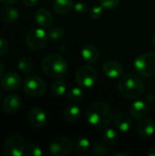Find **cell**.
<instances>
[{
    "instance_id": "obj_8",
    "label": "cell",
    "mask_w": 155,
    "mask_h": 156,
    "mask_svg": "<svg viewBox=\"0 0 155 156\" xmlns=\"http://www.w3.org/2000/svg\"><path fill=\"white\" fill-rule=\"evenodd\" d=\"M76 80L82 88H91L97 81V71L91 66H81L77 69Z\"/></svg>"
},
{
    "instance_id": "obj_28",
    "label": "cell",
    "mask_w": 155,
    "mask_h": 156,
    "mask_svg": "<svg viewBox=\"0 0 155 156\" xmlns=\"http://www.w3.org/2000/svg\"><path fill=\"white\" fill-rule=\"evenodd\" d=\"M41 148L34 143H31L26 148V154L28 156H41L42 155Z\"/></svg>"
},
{
    "instance_id": "obj_19",
    "label": "cell",
    "mask_w": 155,
    "mask_h": 156,
    "mask_svg": "<svg viewBox=\"0 0 155 156\" xmlns=\"http://www.w3.org/2000/svg\"><path fill=\"white\" fill-rule=\"evenodd\" d=\"M20 16L19 11L13 6H5L0 11V18L6 24L15 23Z\"/></svg>"
},
{
    "instance_id": "obj_22",
    "label": "cell",
    "mask_w": 155,
    "mask_h": 156,
    "mask_svg": "<svg viewBox=\"0 0 155 156\" xmlns=\"http://www.w3.org/2000/svg\"><path fill=\"white\" fill-rule=\"evenodd\" d=\"M118 139H119V135L116 130L112 128H107V127L103 128L102 140L106 144H114L117 143Z\"/></svg>"
},
{
    "instance_id": "obj_33",
    "label": "cell",
    "mask_w": 155,
    "mask_h": 156,
    "mask_svg": "<svg viewBox=\"0 0 155 156\" xmlns=\"http://www.w3.org/2000/svg\"><path fill=\"white\" fill-rule=\"evenodd\" d=\"M9 49V44L5 38L0 37V56L7 53Z\"/></svg>"
},
{
    "instance_id": "obj_18",
    "label": "cell",
    "mask_w": 155,
    "mask_h": 156,
    "mask_svg": "<svg viewBox=\"0 0 155 156\" xmlns=\"http://www.w3.org/2000/svg\"><path fill=\"white\" fill-rule=\"evenodd\" d=\"M80 55L82 59L85 62L88 63H94L98 60L99 57H100V52L99 49L93 46V45H85L80 51Z\"/></svg>"
},
{
    "instance_id": "obj_35",
    "label": "cell",
    "mask_w": 155,
    "mask_h": 156,
    "mask_svg": "<svg viewBox=\"0 0 155 156\" xmlns=\"http://www.w3.org/2000/svg\"><path fill=\"white\" fill-rule=\"evenodd\" d=\"M5 5H13L17 2V0H0Z\"/></svg>"
},
{
    "instance_id": "obj_26",
    "label": "cell",
    "mask_w": 155,
    "mask_h": 156,
    "mask_svg": "<svg viewBox=\"0 0 155 156\" xmlns=\"http://www.w3.org/2000/svg\"><path fill=\"white\" fill-rule=\"evenodd\" d=\"M83 96H84V92L79 88H72L71 90H69L67 94L68 100L70 102H79L83 99Z\"/></svg>"
},
{
    "instance_id": "obj_31",
    "label": "cell",
    "mask_w": 155,
    "mask_h": 156,
    "mask_svg": "<svg viewBox=\"0 0 155 156\" xmlns=\"http://www.w3.org/2000/svg\"><path fill=\"white\" fill-rule=\"evenodd\" d=\"M103 7L101 5H94L90 11V16L91 19H100L103 16Z\"/></svg>"
},
{
    "instance_id": "obj_5",
    "label": "cell",
    "mask_w": 155,
    "mask_h": 156,
    "mask_svg": "<svg viewBox=\"0 0 155 156\" xmlns=\"http://www.w3.org/2000/svg\"><path fill=\"white\" fill-rule=\"evenodd\" d=\"M48 38V35L42 27H35L27 32L26 36V44L29 49L38 51L47 45Z\"/></svg>"
},
{
    "instance_id": "obj_9",
    "label": "cell",
    "mask_w": 155,
    "mask_h": 156,
    "mask_svg": "<svg viewBox=\"0 0 155 156\" xmlns=\"http://www.w3.org/2000/svg\"><path fill=\"white\" fill-rule=\"evenodd\" d=\"M73 143L65 136L56 137L49 145V152L54 156H64L69 154L73 149Z\"/></svg>"
},
{
    "instance_id": "obj_24",
    "label": "cell",
    "mask_w": 155,
    "mask_h": 156,
    "mask_svg": "<svg viewBox=\"0 0 155 156\" xmlns=\"http://www.w3.org/2000/svg\"><path fill=\"white\" fill-rule=\"evenodd\" d=\"M66 90H67V84L64 80H56L51 85V92L53 93V95L57 97L63 96L66 93Z\"/></svg>"
},
{
    "instance_id": "obj_38",
    "label": "cell",
    "mask_w": 155,
    "mask_h": 156,
    "mask_svg": "<svg viewBox=\"0 0 155 156\" xmlns=\"http://www.w3.org/2000/svg\"><path fill=\"white\" fill-rule=\"evenodd\" d=\"M2 98H3V92H2V90H0V101H1V100H2Z\"/></svg>"
},
{
    "instance_id": "obj_21",
    "label": "cell",
    "mask_w": 155,
    "mask_h": 156,
    "mask_svg": "<svg viewBox=\"0 0 155 156\" xmlns=\"http://www.w3.org/2000/svg\"><path fill=\"white\" fill-rule=\"evenodd\" d=\"M74 7L72 0H55L53 3V8L55 12L60 15L69 13Z\"/></svg>"
},
{
    "instance_id": "obj_17",
    "label": "cell",
    "mask_w": 155,
    "mask_h": 156,
    "mask_svg": "<svg viewBox=\"0 0 155 156\" xmlns=\"http://www.w3.org/2000/svg\"><path fill=\"white\" fill-rule=\"evenodd\" d=\"M148 110L149 108L146 102H144L143 101H136L132 104L130 108V112L132 118H134L135 120H142L147 115Z\"/></svg>"
},
{
    "instance_id": "obj_30",
    "label": "cell",
    "mask_w": 155,
    "mask_h": 156,
    "mask_svg": "<svg viewBox=\"0 0 155 156\" xmlns=\"http://www.w3.org/2000/svg\"><path fill=\"white\" fill-rule=\"evenodd\" d=\"M100 3L104 9L113 10L119 5L120 0H100Z\"/></svg>"
},
{
    "instance_id": "obj_40",
    "label": "cell",
    "mask_w": 155,
    "mask_h": 156,
    "mask_svg": "<svg viewBox=\"0 0 155 156\" xmlns=\"http://www.w3.org/2000/svg\"><path fill=\"white\" fill-rule=\"evenodd\" d=\"M154 99H155V95H154Z\"/></svg>"
},
{
    "instance_id": "obj_6",
    "label": "cell",
    "mask_w": 155,
    "mask_h": 156,
    "mask_svg": "<svg viewBox=\"0 0 155 156\" xmlns=\"http://www.w3.org/2000/svg\"><path fill=\"white\" fill-rule=\"evenodd\" d=\"M4 154L6 156H22L26 154V143L22 136L13 134L9 136L3 145Z\"/></svg>"
},
{
    "instance_id": "obj_25",
    "label": "cell",
    "mask_w": 155,
    "mask_h": 156,
    "mask_svg": "<svg viewBox=\"0 0 155 156\" xmlns=\"http://www.w3.org/2000/svg\"><path fill=\"white\" fill-rule=\"evenodd\" d=\"M48 37L53 41H58L63 38L65 35V29L61 26H53L48 30Z\"/></svg>"
},
{
    "instance_id": "obj_39",
    "label": "cell",
    "mask_w": 155,
    "mask_h": 156,
    "mask_svg": "<svg viewBox=\"0 0 155 156\" xmlns=\"http://www.w3.org/2000/svg\"><path fill=\"white\" fill-rule=\"evenodd\" d=\"M153 44L155 45V33L153 34Z\"/></svg>"
},
{
    "instance_id": "obj_34",
    "label": "cell",
    "mask_w": 155,
    "mask_h": 156,
    "mask_svg": "<svg viewBox=\"0 0 155 156\" xmlns=\"http://www.w3.org/2000/svg\"><path fill=\"white\" fill-rule=\"evenodd\" d=\"M22 2L24 3L25 5L33 7V6L37 5V4L38 3V0H22Z\"/></svg>"
},
{
    "instance_id": "obj_10",
    "label": "cell",
    "mask_w": 155,
    "mask_h": 156,
    "mask_svg": "<svg viewBox=\"0 0 155 156\" xmlns=\"http://www.w3.org/2000/svg\"><path fill=\"white\" fill-rule=\"evenodd\" d=\"M27 121L33 128L40 129L47 123V115L43 110L39 108H33L27 113Z\"/></svg>"
},
{
    "instance_id": "obj_29",
    "label": "cell",
    "mask_w": 155,
    "mask_h": 156,
    "mask_svg": "<svg viewBox=\"0 0 155 156\" xmlns=\"http://www.w3.org/2000/svg\"><path fill=\"white\" fill-rule=\"evenodd\" d=\"M106 144L103 142V143H96L92 148V151L95 154H98V155H103V154H106L108 153V147L105 145Z\"/></svg>"
},
{
    "instance_id": "obj_12",
    "label": "cell",
    "mask_w": 155,
    "mask_h": 156,
    "mask_svg": "<svg viewBox=\"0 0 155 156\" xmlns=\"http://www.w3.org/2000/svg\"><path fill=\"white\" fill-rule=\"evenodd\" d=\"M102 69L106 76L111 79H118L123 74V67L117 60L110 59L105 61Z\"/></svg>"
},
{
    "instance_id": "obj_20",
    "label": "cell",
    "mask_w": 155,
    "mask_h": 156,
    "mask_svg": "<svg viewBox=\"0 0 155 156\" xmlns=\"http://www.w3.org/2000/svg\"><path fill=\"white\" fill-rule=\"evenodd\" d=\"M81 116V109L79 105L70 104L69 105L64 112V119L68 122H77Z\"/></svg>"
},
{
    "instance_id": "obj_14",
    "label": "cell",
    "mask_w": 155,
    "mask_h": 156,
    "mask_svg": "<svg viewBox=\"0 0 155 156\" xmlns=\"http://www.w3.org/2000/svg\"><path fill=\"white\" fill-rule=\"evenodd\" d=\"M34 18H35L36 23L42 28L48 27L53 23V17H52L51 13L45 8H40L37 10L35 13Z\"/></svg>"
},
{
    "instance_id": "obj_2",
    "label": "cell",
    "mask_w": 155,
    "mask_h": 156,
    "mask_svg": "<svg viewBox=\"0 0 155 156\" xmlns=\"http://www.w3.org/2000/svg\"><path fill=\"white\" fill-rule=\"evenodd\" d=\"M120 93L126 99L136 100L144 91V83L140 77L134 74H126L121 78L118 83Z\"/></svg>"
},
{
    "instance_id": "obj_16",
    "label": "cell",
    "mask_w": 155,
    "mask_h": 156,
    "mask_svg": "<svg viewBox=\"0 0 155 156\" xmlns=\"http://www.w3.org/2000/svg\"><path fill=\"white\" fill-rule=\"evenodd\" d=\"M138 134L143 138H149L155 133V122L151 119H144L138 124Z\"/></svg>"
},
{
    "instance_id": "obj_7",
    "label": "cell",
    "mask_w": 155,
    "mask_h": 156,
    "mask_svg": "<svg viewBox=\"0 0 155 156\" xmlns=\"http://www.w3.org/2000/svg\"><path fill=\"white\" fill-rule=\"evenodd\" d=\"M24 91L32 97H39L46 91L45 81L37 75H31L26 78L23 83Z\"/></svg>"
},
{
    "instance_id": "obj_13",
    "label": "cell",
    "mask_w": 155,
    "mask_h": 156,
    "mask_svg": "<svg viewBox=\"0 0 155 156\" xmlns=\"http://www.w3.org/2000/svg\"><path fill=\"white\" fill-rule=\"evenodd\" d=\"M3 110L8 114L16 113L21 107V99L16 94L8 95L3 101Z\"/></svg>"
},
{
    "instance_id": "obj_36",
    "label": "cell",
    "mask_w": 155,
    "mask_h": 156,
    "mask_svg": "<svg viewBox=\"0 0 155 156\" xmlns=\"http://www.w3.org/2000/svg\"><path fill=\"white\" fill-rule=\"evenodd\" d=\"M4 70H5V67H4L3 63L0 61V76H2V75H3V73H4Z\"/></svg>"
},
{
    "instance_id": "obj_27",
    "label": "cell",
    "mask_w": 155,
    "mask_h": 156,
    "mask_svg": "<svg viewBox=\"0 0 155 156\" xmlns=\"http://www.w3.org/2000/svg\"><path fill=\"white\" fill-rule=\"evenodd\" d=\"M17 68L21 72L27 74L33 69V62L28 58H21L17 63Z\"/></svg>"
},
{
    "instance_id": "obj_37",
    "label": "cell",
    "mask_w": 155,
    "mask_h": 156,
    "mask_svg": "<svg viewBox=\"0 0 155 156\" xmlns=\"http://www.w3.org/2000/svg\"><path fill=\"white\" fill-rule=\"evenodd\" d=\"M150 156H155V148L153 149H152L150 152H149V154H148Z\"/></svg>"
},
{
    "instance_id": "obj_15",
    "label": "cell",
    "mask_w": 155,
    "mask_h": 156,
    "mask_svg": "<svg viewBox=\"0 0 155 156\" xmlns=\"http://www.w3.org/2000/svg\"><path fill=\"white\" fill-rule=\"evenodd\" d=\"M114 124L120 132L127 133L132 127V121L127 113L122 112L115 116Z\"/></svg>"
},
{
    "instance_id": "obj_11",
    "label": "cell",
    "mask_w": 155,
    "mask_h": 156,
    "mask_svg": "<svg viewBox=\"0 0 155 156\" xmlns=\"http://www.w3.org/2000/svg\"><path fill=\"white\" fill-rule=\"evenodd\" d=\"M0 85L5 90H16L21 85V78L16 72H8L2 77L0 80Z\"/></svg>"
},
{
    "instance_id": "obj_1",
    "label": "cell",
    "mask_w": 155,
    "mask_h": 156,
    "mask_svg": "<svg viewBox=\"0 0 155 156\" xmlns=\"http://www.w3.org/2000/svg\"><path fill=\"white\" fill-rule=\"evenodd\" d=\"M113 115L114 112L111 106L102 101L91 103L86 112V119L88 122L98 129L107 127L112 121Z\"/></svg>"
},
{
    "instance_id": "obj_3",
    "label": "cell",
    "mask_w": 155,
    "mask_h": 156,
    "mask_svg": "<svg viewBox=\"0 0 155 156\" xmlns=\"http://www.w3.org/2000/svg\"><path fill=\"white\" fill-rule=\"evenodd\" d=\"M43 72L51 78H62L68 72V63L66 59L58 54L47 56L41 64Z\"/></svg>"
},
{
    "instance_id": "obj_23",
    "label": "cell",
    "mask_w": 155,
    "mask_h": 156,
    "mask_svg": "<svg viewBox=\"0 0 155 156\" xmlns=\"http://www.w3.org/2000/svg\"><path fill=\"white\" fill-rule=\"evenodd\" d=\"M73 144H74V148H75V150L77 152L82 153V152L87 151L90 148V140L87 137H85V136H78L74 140Z\"/></svg>"
},
{
    "instance_id": "obj_32",
    "label": "cell",
    "mask_w": 155,
    "mask_h": 156,
    "mask_svg": "<svg viewBox=\"0 0 155 156\" xmlns=\"http://www.w3.org/2000/svg\"><path fill=\"white\" fill-rule=\"evenodd\" d=\"M73 8L79 14H84L88 11V5L85 2H77Z\"/></svg>"
},
{
    "instance_id": "obj_4",
    "label": "cell",
    "mask_w": 155,
    "mask_h": 156,
    "mask_svg": "<svg viewBox=\"0 0 155 156\" xmlns=\"http://www.w3.org/2000/svg\"><path fill=\"white\" fill-rule=\"evenodd\" d=\"M133 67L138 75L142 77H151L155 74V53H144L138 56Z\"/></svg>"
}]
</instances>
